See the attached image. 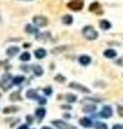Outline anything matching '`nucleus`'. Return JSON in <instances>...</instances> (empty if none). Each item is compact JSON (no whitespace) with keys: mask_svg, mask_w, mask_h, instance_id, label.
Wrapping results in <instances>:
<instances>
[{"mask_svg":"<svg viewBox=\"0 0 123 129\" xmlns=\"http://www.w3.org/2000/svg\"><path fill=\"white\" fill-rule=\"evenodd\" d=\"M67 7H68L70 10L79 11V10H81L82 8H83V3H82L81 1H78V0H75V1L69 2L68 5H67Z\"/></svg>","mask_w":123,"mask_h":129,"instance_id":"obj_6","label":"nucleus"},{"mask_svg":"<svg viewBox=\"0 0 123 129\" xmlns=\"http://www.w3.org/2000/svg\"><path fill=\"white\" fill-rule=\"evenodd\" d=\"M25 1H31V0H25Z\"/></svg>","mask_w":123,"mask_h":129,"instance_id":"obj_38","label":"nucleus"},{"mask_svg":"<svg viewBox=\"0 0 123 129\" xmlns=\"http://www.w3.org/2000/svg\"><path fill=\"white\" fill-rule=\"evenodd\" d=\"M26 96H27V98H29V99H37V98H39V97H38V94H37L36 90H34V89L27 90Z\"/></svg>","mask_w":123,"mask_h":129,"instance_id":"obj_15","label":"nucleus"},{"mask_svg":"<svg viewBox=\"0 0 123 129\" xmlns=\"http://www.w3.org/2000/svg\"><path fill=\"white\" fill-rule=\"evenodd\" d=\"M94 127H95V129H108L107 125L104 123H100V122H96L94 124Z\"/></svg>","mask_w":123,"mask_h":129,"instance_id":"obj_22","label":"nucleus"},{"mask_svg":"<svg viewBox=\"0 0 123 129\" xmlns=\"http://www.w3.org/2000/svg\"><path fill=\"white\" fill-rule=\"evenodd\" d=\"M100 116L104 118H109L112 116V109L109 106H104L100 111Z\"/></svg>","mask_w":123,"mask_h":129,"instance_id":"obj_4","label":"nucleus"},{"mask_svg":"<svg viewBox=\"0 0 123 129\" xmlns=\"http://www.w3.org/2000/svg\"><path fill=\"white\" fill-rule=\"evenodd\" d=\"M52 124L55 125V126L58 128V129H72L67 123L63 122V120H53Z\"/></svg>","mask_w":123,"mask_h":129,"instance_id":"obj_7","label":"nucleus"},{"mask_svg":"<svg viewBox=\"0 0 123 129\" xmlns=\"http://www.w3.org/2000/svg\"><path fill=\"white\" fill-rule=\"evenodd\" d=\"M112 129H123V125H114Z\"/></svg>","mask_w":123,"mask_h":129,"instance_id":"obj_32","label":"nucleus"},{"mask_svg":"<svg viewBox=\"0 0 123 129\" xmlns=\"http://www.w3.org/2000/svg\"><path fill=\"white\" fill-rule=\"evenodd\" d=\"M82 34H83L84 38L87 40H96L98 37L97 31L92 26H85L82 30Z\"/></svg>","mask_w":123,"mask_h":129,"instance_id":"obj_1","label":"nucleus"},{"mask_svg":"<svg viewBox=\"0 0 123 129\" xmlns=\"http://www.w3.org/2000/svg\"><path fill=\"white\" fill-rule=\"evenodd\" d=\"M32 22L38 27H46L48 25V18L44 17V16H41V15L35 16V17L32 18Z\"/></svg>","mask_w":123,"mask_h":129,"instance_id":"obj_3","label":"nucleus"},{"mask_svg":"<svg viewBox=\"0 0 123 129\" xmlns=\"http://www.w3.org/2000/svg\"><path fill=\"white\" fill-rule=\"evenodd\" d=\"M79 123H80L81 126H83V127H85V128H90V127L92 126V122H91V119H89V118H87V117L81 118Z\"/></svg>","mask_w":123,"mask_h":129,"instance_id":"obj_12","label":"nucleus"},{"mask_svg":"<svg viewBox=\"0 0 123 129\" xmlns=\"http://www.w3.org/2000/svg\"><path fill=\"white\" fill-rule=\"evenodd\" d=\"M41 129H52V128H50V127H42Z\"/></svg>","mask_w":123,"mask_h":129,"instance_id":"obj_37","label":"nucleus"},{"mask_svg":"<svg viewBox=\"0 0 123 129\" xmlns=\"http://www.w3.org/2000/svg\"><path fill=\"white\" fill-rule=\"evenodd\" d=\"M44 115H46V109L43 108H38L36 110V116L39 118H43Z\"/></svg>","mask_w":123,"mask_h":129,"instance_id":"obj_16","label":"nucleus"},{"mask_svg":"<svg viewBox=\"0 0 123 129\" xmlns=\"http://www.w3.org/2000/svg\"><path fill=\"white\" fill-rule=\"evenodd\" d=\"M0 87L5 91L9 90L12 87V76L10 73H6L2 75L1 80H0Z\"/></svg>","mask_w":123,"mask_h":129,"instance_id":"obj_2","label":"nucleus"},{"mask_svg":"<svg viewBox=\"0 0 123 129\" xmlns=\"http://www.w3.org/2000/svg\"><path fill=\"white\" fill-rule=\"evenodd\" d=\"M118 112L121 116H123V107H118Z\"/></svg>","mask_w":123,"mask_h":129,"instance_id":"obj_31","label":"nucleus"},{"mask_svg":"<svg viewBox=\"0 0 123 129\" xmlns=\"http://www.w3.org/2000/svg\"><path fill=\"white\" fill-rule=\"evenodd\" d=\"M32 71H34V73L37 75V76H41L43 74V69L41 66H38V64H36V66L32 67Z\"/></svg>","mask_w":123,"mask_h":129,"instance_id":"obj_13","label":"nucleus"},{"mask_svg":"<svg viewBox=\"0 0 123 129\" xmlns=\"http://www.w3.org/2000/svg\"><path fill=\"white\" fill-rule=\"evenodd\" d=\"M60 108L62 109H67V110H70V109H71V107H69V106H62Z\"/></svg>","mask_w":123,"mask_h":129,"instance_id":"obj_34","label":"nucleus"},{"mask_svg":"<svg viewBox=\"0 0 123 129\" xmlns=\"http://www.w3.org/2000/svg\"><path fill=\"white\" fill-rule=\"evenodd\" d=\"M19 59L22 60V61H28V60L30 59V53H28V52L23 53L22 55L19 56Z\"/></svg>","mask_w":123,"mask_h":129,"instance_id":"obj_21","label":"nucleus"},{"mask_svg":"<svg viewBox=\"0 0 123 129\" xmlns=\"http://www.w3.org/2000/svg\"><path fill=\"white\" fill-rule=\"evenodd\" d=\"M26 120H27V122L29 123V124H31V123H32V117H31L30 115H27V117H26Z\"/></svg>","mask_w":123,"mask_h":129,"instance_id":"obj_33","label":"nucleus"},{"mask_svg":"<svg viewBox=\"0 0 123 129\" xmlns=\"http://www.w3.org/2000/svg\"><path fill=\"white\" fill-rule=\"evenodd\" d=\"M18 129H28V126H27V125H22V126H20Z\"/></svg>","mask_w":123,"mask_h":129,"instance_id":"obj_35","label":"nucleus"},{"mask_svg":"<svg viewBox=\"0 0 123 129\" xmlns=\"http://www.w3.org/2000/svg\"><path fill=\"white\" fill-rule=\"evenodd\" d=\"M38 102H39V104H41V106H43V104L47 103V99L46 98H42V97H40V98H38Z\"/></svg>","mask_w":123,"mask_h":129,"instance_id":"obj_29","label":"nucleus"},{"mask_svg":"<svg viewBox=\"0 0 123 129\" xmlns=\"http://www.w3.org/2000/svg\"><path fill=\"white\" fill-rule=\"evenodd\" d=\"M73 22V18L71 15H65L63 16V23L66 24V25H70V24H72Z\"/></svg>","mask_w":123,"mask_h":129,"instance_id":"obj_19","label":"nucleus"},{"mask_svg":"<svg viewBox=\"0 0 123 129\" xmlns=\"http://www.w3.org/2000/svg\"><path fill=\"white\" fill-rule=\"evenodd\" d=\"M95 106H85L83 108V112L85 113H88V112H93V111H95Z\"/></svg>","mask_w":123,"mask_h":129,"instance_id":"obj_27","label":"nucleus"},{"mask_svg":"<svg viewBox=\"0 0 123 129\" xmlns=\"http://www.w3.org/2000/svg\"><path fill=\"white\" fill-rule=\"evenodd\" d=\"M104 56L106 58H114L117 56V52L112 48H109V50H106L104 52Z\"/></svg>","mask_w":123,"mask_h":129,"instance_id":"obj_10","label":"nucleus"},{"mask_svg":"<svg viewBox=\"0 0 123 129\" xmlns=\"http://www.w3.org/2000/svg\"><path fill=\"white\" fill-rule=\"evenodd\" d=\"M66 100H67L68 102H76L77 96L76 95H72V94H67L66 95Z\"/></svg>","mask_w":123,"mask_h":129,"instance_id":"obj_24","label":"nucleus"},{"mask_svg":"<svg viewBox=\"0 0 123 129\" xmlns=\"http://www.w3.org/2000/svg\"><path fill=\"white\" fill-rule=\"evenodd\" d=\"M19 52V48L17 46H11L8 48V51H7V55L8 56H10V57H12V56H15L16 54H17Z\"/></svg>","mask_w":123,"mask_h":129,"instance_id":"obj_9","label":"nucleus"},{"mask_svg":"<svg viewBox=\"0 0 123 129\" xmlns=\"http://www.w3.org/2000/svg\"><path fill=\"white\" fill-rule=\"evenodd\" d=\"M79 61H80L81 64H83V66H87V64H89L90 62H91V57L88 56V55H82V56H80Z\"/></svg>","mask_w":123,"mask_h":129,"instance_id":"obj_11","label":"nucleus"},{"mask_svg":"<svg viewBox=\"0 0 123 129\" xmlns=\"http://www.w3.org/2000/svg\"><path fill=\"white\" fill-rule=\"evenodd\" d=\"M66 50H67V46H58V47L53 48V50L51 51V53L52 54H58V53H62V52H64Z\"/></svg>","mask_w":123,"mask_h":129,"instance_id":"obj_20","label":"nucleus"},{"mask_svg":"<svg viewBox=\"0 0 123 129\" xmlns=\"http://www.w3.org/2000/svg\"><path fill=\"white\" fill-rule=\"evenodd\" d=\"M18 111V108L17 107H7L3 109V113L5 114H9V113H14V112H17Z\"/></svg>","mask_w":123,"mask_h":129,"instance_id":"obj_17","label":"nucleus"},{"mask_svg":"<svg viewBox=\"0 0 123 129\" xmlns=\"http://www.w3.org/2000/svg\"><path fill=\"white\" fill-rule=\"evenodd\" d=\"M55 81H59V82H64V81H65V78H64V76H62L60 74H58V75H56V76H55Z\"/></svg>","mask_w":123,"mask_h":129,"instance_id":"obj_30","label":"nucleus"},{"mask_svg":"<svg viewBox=\"0 0 123 129\" xmlns=\"http://www.w3.org/2000/svg\"><path fill=\"white\" fill-rule=\"evenodd\" d=\"M98 9H100V6H99V3H98V2H93L92 5L90 6V11L95 12V11H97Z\"/></svg>","mask_w":123,"mask_h":129,"instance_id":"obj_26","label":"nucleus"},{"mask_svg":"<svg viewBox=\"0 0 123 129\" xmlns=\"http://www.w3.org/2000/svg\"><path fill=\"white\" fill-rule=\"evenodd\" d=\"M46 55H47V52H46V50H43V48H38V50L35 51V56H36V58H38V59L44 58Z\"/></svg>","mask_w":123,"mask_h":129,"instance_id":"obj_8","label":"nucleus"},{"mask_svg":"<svg viewBox=\"0 0 123 129\" xmlns=\"http://www.w3.org/2000/svg\"><path fill=\"white\" fill-rule=\"evenodd\" d=\"M10 100L12 101H17V100H22V96H20L19 91H15L10 96Z\"/></svg>","mask_w":123,"mask_h":129,"instance_id":"obj_18","label":"nucleus"},{"mask_svg":"<svg viewBox=\"0 0 123 129\" xmlns=\"http://www.w3.org/2000/svg\"><path fill=\"white\" fill-rule=\"evenodd\" d=\"M24 80H25V78H24L23 75L15 76V78L13 79V83H14V84H16V85H18V84H20V83H22Z\"/></svg>","mask_w":123,"mask_h":129,"instance_id":"obj_25","label":"nucleus"},{"mask_svg":"<svg viewBox=\"0 0 123 129\" xmlns=\"http://www.w3.org/2000/svg\"><path fill=\"white\" fill-rule=\"evenodd\" d=\"M69 87H70V88H75V89L79 90V91H82V92H87V94H90V92H91V90H90L88 87H85L83 85H80V84L75 83V82H72V83L69 84Z\"/></svg>","mask_w":123,"mask_h":129,"instance_id":"obj_5","label":"nucleus"},{"mask_svg":"<svg viewBox=\"0 0 123 129\" xmlns=\"http://www.w3.org/2000/svg\"><path fill=\"white\" fill-rule=\"evenodd\" d=\"M64 116H65V117H66V118H70V115H69V114H65Z\"/></svg>","mask_w":123,"mask_h":129,"instance_id":"obj_36","label":"nucleus"},{"mask_svg":"<svg viewBox=\"0 0 123 129\" xmlns=\"http://www.w3.org/2000/svg\"><path fill=\"white\" fill-rule=\"evenodd\" d=\"M43 91H44V94H46L47 96H50V95H52V88L49 86V87H46L43 89Z\"/></svg>","mask_w":123,"mask_h":129,"instance_id":"obj_28","label":"nucleus"},{"mask_svg":"<svg viewBox=\"0 0 123 129\" xmlns=\"http://www.w3.org/2000/svg\"><path fill=\"white\" fill-rule=\"evenodd\" d=\"M25 30H26L27 34H37V31H38L35 27H32L31 25H27L26 28H25Z\"/></svg>","mask_w":123,"mask_h":129,"instance_id":"obj_23","label":"nucleus"},{"mask_svg":"<svg viewBox=\"0 0 123 129\" xmlns=\"http://www.w3.org/2000/svg\"><path fill=\"white\" fill-rule=\"evenodd\" d=\"M99 27L104 30H107L111 27V24H110V22H108L107 19H102V21H100V23H99Z\"/></svg>","mask_w":123,"mask_h":129,"instance_id":"obj_14","label":"nucleus"}]
</instances>
